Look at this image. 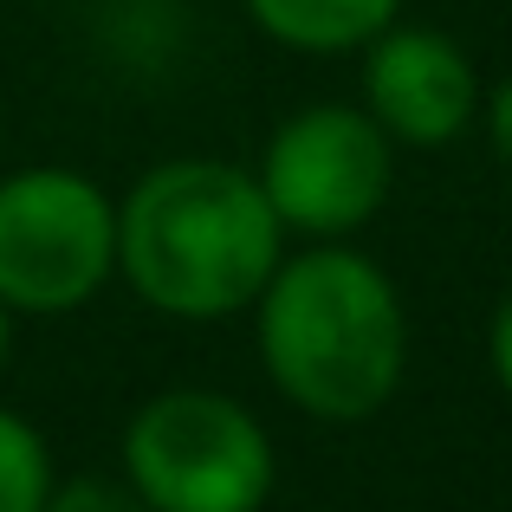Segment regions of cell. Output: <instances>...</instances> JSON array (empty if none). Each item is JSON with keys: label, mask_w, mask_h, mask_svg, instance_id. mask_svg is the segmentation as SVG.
<instances>
[{"label": "cell", "mask_w": 512, "mask_h": 512, "mask_svg": "<svg viewBox=\"0 0 512 512\" xmlns=\"http://www.w3.org/2000/svg\"><path fill=\"white\" fill-rule=\"evenodd\" d=\"M487 363L493 376H500V389L512 396V292L500 305H493V325H487Z\"/></svg>", "instance_id": "11"}, {"label": "cell", "mask_w": 512, "mask_h": 512, "mask_svg": "<svg viewBox=\"0 0 512 512\" xmlns=\"http://www.w3.org/2000/svg\"><path fill=\"white\" fill-rule=\"evenodd\" d=\"M247 13L273 46L305 52V59H338V52H363L383 26H396L402 0H247Z\"/></svg>", "instance_id": "7"}, {"label": "cell", "mask_w": 512, "mask_h": 512, "mask_svg": "<svg viewBox=\"0 0 512 512\" xmlns=\"http://www.w3.org/2000/svg\"><path fill=\"white\" fill-rule=\"evenodd\" d=\"M480 117H487V143L493 156L512 169V78H500L493 91H480Z\"/></svg>", "instance_id": "10"}, {"label": "cell", "mask_w": 512, "mask_h": 512, "mask_svg": "<svg viewBox=\"0 0 512 512\" xmlns=\"http://www.w3.org/2000/svg\"><path fill=\"white\" fill-rule=\"evenodd\" d=\"M266 383L312 422H370L409 376V312L370 253L312 240L253 299Z\"/></svg>", "instance_id": "2"}, {"label": "cell", "mask_w": 512, "mask_h": 512, "mask_svg": "<svg viewBox=\"0 0 512 512\" xmlns=\"http://www.w3.org/2000/svg\"><path fill=\"white\" fill-rule=\"evenodd\" d=\"M52 493V448L20 409H0V512H39Z\"/></svg>", "instance_id": "8"}, {"label": "cell", "mask_w": 512, "mask_h": 512, "mask_svg": "<svg viewBox=\"0 0 512 512\" xmlns=\"http://www.w3.org/2000/svg\"><path fill=\"white\" fill-rule=\"evenodd\" d=\"M286 260V221L260 175L221 156H169L117 201V273L150 312L221 325L253 312Z\"/></svg>", "instance_id": "1"}, {"label": "cell", "mask_w": 512, "mask_h": 512, "mask_svg": "<svg viewBox=\"0 0 512 512\" xmlns=\"http://www.w3.org/2000/svg\"><path fill=\"white\" fill-rule=\"evenodd\" d=\"M7 350H13V312L0 305V370H7Z\"/></svg>", "instance_id": "12"}, {"label": "cell", "mask_w": 512, "mask_h": 512, "mask_svg": "<svg viewBox=\"0 0 512 512\" xmlns=\"http://www.w3.org/2000/svg\"><path fill=\"white\" fill-rule=\"evenodd\" d=\"M124 480L150 512H260L273 500V435L221 389H163L124 422Z\"/></svg>", "instance_id": "3"}, {"label": "cell", "mask_w": 512, "mask_h": 512, "mask_svg": "<svg viewBox=\"0 0 512 512\" xmlns=\"http://www.w3.org/2000/svg\"><path fill=\"white\" fill-rule=\"evenodd\" d=\"M39 512H150L130 480H98V474H78V480H52L46 506Z\"/></svg>", "instance_id": "9"}, {"label": "cell", "mask_w": 512, "mask_h": 512, "mask_svg": "<svg viewBox=\"0 0 512 512\" xmlns=\"http://www.w3.org/2000/svg\"><path fill=\"white\" fill-rule=\"evenodd\" d=\"M260 188L286 234L350 240L396 188V143L363 104H305L266 137Z\"/></svg>", "instance_id": "5"}, {"label": "cell", "mask_w": 512, "mask_h": 512, "mask_svg": "<svg viewBox=\"0 0 512 512\" xmlns=\"http://www.w3.org/2000/svg\"><path fill=\"white\" fill-rule=\"evenodd\" d=\"M117 279V201L85 169L0 175V305L13 318L85 312Z\"/></svg>", "instance_id": "4"}, {"label": "cell", "mask_w": 512, "mask_h": 512, "mask_svg": "<svg viewBox=\"0 0 512 512\" xmlns=\"http://www.w3.org/2000/svg\"><path fill=\"white\" fill-rule=\"evenodd\" d=\"M363 111L396 150H448L480 117V72L441 26H383L363 46Z\"/></svg>", "instance_id": "6"}]
</instances>
